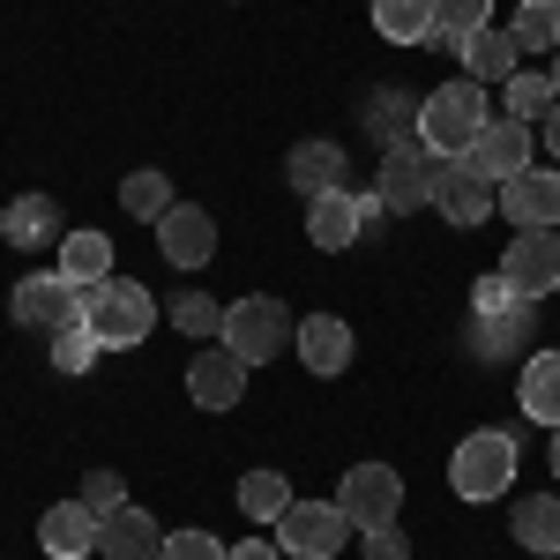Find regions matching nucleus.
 <instances>
[{
  "label": "nucleus",
  "instance_id": "4c0bfd02",
  "mask_svg": "<svg viewBox=\"0 0 560 560\" xmlns=\"http://www.w3.org/2000/svg\"><path fill=\"white\" fill-rule=\"evenodd\" d=\"M359 538H366V560H411L404 523H374V530H359Z\"/></svg>",
  "mask_w": 560,
  "mask_h": 560
},
{
  "label": "nucleus",
  "instance_id": "0eeeda50",
  "mask_svg": "<svg viewBox=\"0 0 560 560\" xmlns=\"http://www.w3.org/2000/svg\"><path fill=\"white\" fill-rule=\"evenodd\" d=\"M337 509L351 516V530L396 523L404 516V478H396V464H351L345 486H337Z\"/></svg>",
  "mask_w": 560,
  "mask_h": 560
},
{
  "label": "nucleus",
  "instance_id": "6ab92c4d",
  "mask_svg": "<svg viewBox=\"0 0 560 560\" xmlns=\"http://www.w3.org/2000/svg\"><path fill=\"white\" fill-rule=\"evenodd\" d=\"M0 240H8V247H52V240H68V232H60V202H52V195H15V202L0 210Z\"/></svg>",
  "mask_w": 560,
  "mask_h": 560
},
{
  "label": "nucleus",
  "instance_id": "f704fd0d",
  "mask_svg": "<svg viewBox=\"0 0 560 560\" xmlns=\"http://www.w3.org/2000/svg\"><path fill=\"white\" fill-rule=\"evenodd\" d=\"M232 546L224 538H210V530H165V546H158V560H224Z\"/></svg>",
  "mask_w": 560,
  "mask_h": 560
},
{
  "label": "nucleus",
  "instance_id": "58836bf2",
  "mask_svg": "<svg viewBox=\"0 0 560 560\" xmlns=\"http://www.w3.org/2000/svg\"><path fill=\"white\" fill-rule=\"evenodd\" d=\"M224 560H284V546H277V538H240Z\"/></svg>",
  "mask_w": 560,
  "mask_h": 560
},
{
  "label": "nucleus",
  "instance_id": "1a4fd4ad",
  "mask_svg": "<svg viewBox=\"0 0 560 560\" xmlns=\"http://www.w3.org/2000/svg\"><path fill=\"white\" fill-rule=\"evenodd\" d=\"M493 202H501V187H493L486 173H471L464 158H441V173H433V210L448 217L456 232L486 224V217H493Z\"/></svg>",
  "mask_w": 560,
  "mask_h": 560
},
{
  "label": "nucleus",
  "instance_id": "b1692460",
  "mask_svg": "<svg viewBox=\"0 0 560 560\" xmlns=\"http://www.w3.org/2000/svg\"><path fill=\"white\" fill-rule=\"evenodd\" d=\"M60 277H75V284H105V277H113V240H105V232H68V240H60Z\"/></svg>",
  "mask_w": 560,
  "mask_h": 560
},
{
  "label": "nucleus",
  "instance_id": "ea45409f",
  "mask_svg": "<svg viewBox=\"0 0 560 560\" xmlns=\"http://www.w3.org/2000/svg\"><path fill=\"white\" fill-rule=\"evenodd\" d=\"M546 150H553V165H560V113L546 120Z\"/></svg>",
  "mask_w": 560,
  "mask_h": 560
},
{
  "label": "nucleus",
  "instance_id": "aec40b11",
  "mask_svg": "<svg viewBox=\"0 0 560 560\" xmlns=\"http://www.w3.org/2000/svg\"><path fill=\"white\" fill-rule=\"evenodd\" d=\"M456 52H464V75H471V83H509V75L523 68V45L509 38L501 23H486V31H471V38L456 45Z\"/></svg>",
  "mask_w": 560,
  "mask_h": 560
},
{
  "label": "nucleus",
  "instance_id": "a19ab883",
  "mask_svg": "<svg viewBox=\"0 0 560 560\" xmlns=\"http://www.w3.org/2000/svg\"><path fill=\"white\" fill-rule=\"evenodd\" d=\"M546 75H553V97H560V52H553V68H546Z\"/></svg>",
  "mask_w": 560,
  "mask_h": 560
},
{
  "label": "nucleus",
  "instance_id": "dca6fc26",
  "mask_svg": "<svg viewBox=\"0 0 560 560\" xmlns=\"http://www.w3.org/2000/svg\"><path fill=\"white\" fill-rule=\"evenodd\" d=\"M292 351H300V366L314 374V382H329V374L351 366V322L345 314H306L300 337H292Z\"/></svg>",
  "mask_w": 560,
  "mask_h": 560
},
{
  "label": "nucleus",
  "instance_id": "f8f14e48",
  "mask_svg": "<svg viewBox=\"0 0 560 560\" xmlns=\"http://www.w3.org/2000/svg\"><path fill=\"white\" fill-rule=\"evenodd\" d=\"M501 277L516 284L523 300L560 292V232H516V240H509V255H501Z\"/></svg>",
  "mask_w": 560,
  "mask_h": 560
},
{
  "label": "nucleus",
  "instance_id": "c756f323",
  "mask_svg": "<svg viewBox=\"0 0 560 560\" xmlns=\"http://www.w3.org/2000/svg\"><path fill=\"white\" fill-rule=\"evenodd\" d=\"M120 210L135 217V224H158V217L173 210V179L158 173V165H142V173L120 179Z\"/></svg>",
  "mask_w": 560,
  "mask_h": 560
},
{
  "label": "nucleus",
  "instance_id": "2f4dec72",
  "mask_svg": "<svg viewBox=\"0 0 560 560\" xmlns=\"http://www.w3.org/2000/svg\"><path fill=\"white\" fill-rule=\"evenodd\" d=\"M509 38L523 52H560V8L553 0H523L516 15H509Z\"/></svg>",
  "mask_w": 560,
  "mask_h": 560
},
{
  "label": "nucleus",
  "instance_id": "39448f33",
  "mask_svg": "<svg viewBox=\"0 0 560 560\" xmlns=\"http://www.w3.org/2000/svg\"><path fill=\"white\" fill-rule=\"evenodd\" d=\"M8 314H15L23 329L60 337V329H75V322H83V284H75V277H60V269H31V277L8 292Z\"/></svg>",
  "mask_w": 560,
  "mask_h": 560
},
{
  "label": "nucleus",
  "instance_id": "4468645a",
  "mask_svg": "<svg viewBox=\"0 0 560 560\" xmlns=\"http://www.w3.org/2000/svg\"><path fill=\"white\" fill-rule=\"evenodd\" d=\"M187 396H195L202 411H232V404L247 396V359L224 351V345H202L195 366H187Z\"/></svg>",
  "mask_w": 560,
  "mask_h": 560
},
{
  "label": "nucleus",
  "instance_id": "e433bc0d",
  "mask_svg": "<svg viewBox=\"0 0 560 560\" xmlns=\"http://www.w3.org/2000/svg\"><path fill=\"white\" fill-rule=\"evenodd\" d=\"M509 306H523V292L493 269V277H478V292H471V314H509Z\"/></svg>",
  "mask_w": 560,
  "mask_h": 560
},
{
  "label": "nucleus",
  "instance_id": "2eb2a0df",
  "mask_svg": "<svg viewBox=\"0 0 560 560\" xmlns=\"http://www.w3.org/2000/svg\"><path fill=\"white\" fill-rule=\"evenodd\" d=\"M165 530L142 501H120L113 516H97V560H158Z\"/></svg>",
  "mask_w": 560,
  "mask_h": 560
},
{
  "label": "nucleus",
  "instance_id": "473e14b6",
  "mask_svg": "<svg viewBox=\"0 0 560 560\" xmlns=\"http://www.w3.org/2000/svg\"><path fill=\"white\" fill-rule=\"evenodd\" d=\"M173 322L195 337V345H217V337H224V306H217L210 292H179V300H173Z\"/></svg>",
  "mask_w": 560,
  "mask_h": 560
},
{
  "label": "nucleus",
  "instance_id": "72a5a7b5",
  "mask_svg": "<svg viewBox=\"0 0 560 560\" xmlns=\"http://www.w3.org/2000/svg\"><path fill=\"white\" fill-rule=\"evenodd\" d=\"M97 359H105V345H97V337H90L83 322H75V329H60V337H52V366H60V374H90V366H97Z\"/></svg>",
  "mask_w": 560,
  "mask_h": 560
},
{
  "label": "nucleus",
  "instance_id": "4be33fe9",
  "mask_svg": "<svg viewBox=\"0 0 560 560\" xmlns=\"http://www.w3.org/2000/svg\"><path fill=\"white\" fill-rule=\"evenodd\" d=\"M284 179H292L306 202H314V195L345 187V150H337V142H292V158H284Z\"/></svg>",
  "mask_w": 560,
  "mask_h": 560
},
{
  "label": "nucleus",
  "instance_id": "a211bd4d",
  "mask_svg": "<svg viewBox=\"0 0 560 560\" xmlns=\"http://www.w3.org/2000/svg\"><path fill=\"white\" fill-rule=\"evenodd\" d=\"M359 232H366V217H359V195H351V187H329V195L306 202V240H314L322 255H345Z\"/></svg>",
  "mask_w": 560,
  "mask_h": 560
},
{
  "label": "nucleus",
  "instance_id": "412c9836",
  "mask_svg": "<svg viewBox=\"0 0 560 560\" xmlns=\"http://www.w3.org/2000/svg\"><path fill=\"white\" fill-rule=\"evenodd\" d=\"M516 404H523V419H538V427H560V351H530V359H523Z\"/></svg>",
  "mask_w": 560,
  "mask_h": 560
},
{
  "label": "nucleus",
  "instance_id": "ddd939ff",
  "mask_svg": "<svg viewBox=\"0 0 560 560\" xmlns=\"http://www.w3.org/2000/svg\"><path fill=\"white\" fill-rule=\"evenodd\" d=\"M158 255L173 261V269H202L217 255V217L195 210V202H173V210L158 217Z\"/></svg>",
  "mask_w": 560,
  "mask_h": 560
},
{
  "label": "nucleus",
  "instance_id": "9b49d317",
  "mask_svg": "<svg viewBox=\"0 0 560 560\" xmlns=\"http://www.w3.org/2000/svg\"><path fill=\"white\" fill-rule=\"evenodd\" d=\"M501 217L516 232H560V165H530L501 187Z\"/></svg>",
  "mask_w": 560,
  "mask_h": 560
},
{
  "label": "nucleus",
  "instance_id": "f03ea898",
  "mask_svg": "<svg viewBox=\"0 0 560 560\" xmlns=\"http://www.w3.org/2000/svg\"><path fill=\"white\" fill-rule=\"evenodd\" d=\"M83 329L105 351H135V345H150V329H158V300L142 284H128V277H105V284L83 292Z\"/></svg>",
  "mask_w": 560,
  "mask_h": 560
},
{
  "label": "nucleus",
  "instance_id": "a878e982",
  "mask_svg": "<svg viewBox=\"0 0 560 560\" xmlns=\"http://www.w3.org/2000/svg\"><path fill=\"white\" fill-rule=\"evenodd\" d=\"M292 501H300V493H292V478H284V471H247V478H240V516H247V523H277Z\"/></svg>",
  "mask_w": 560,
  "mask_h": 560
},
{
  "label": "nucleus",
  "instance_id": "f3484780",
  "mask_svg": "<svg viewBox=\"0 0 560 560\" xmlns=\"http://www.w3.org/2000/svg\"><path fill=\"white\" fill-rule=\"evenodd\" d=\"M38 546H45V560H90L97 553V509L52 501V509L38 516Z\"/></svg>",
  "mask_w": 560,
  "mask_h": 560
},
{
  "label": "nucleus",
  "instance_id": "bb28decb",
  "mask_svg": "<svg viewBox=\"0 0 560 560\" xmlns=\"http://www.w3.org/2000/svg\"><path fill=\"white\" fill-rule=\"evenodd\" d=\"M501 97H509V120H523V128H538V120H553V113H560L553 75H530V68H516V75L501 83Z\"/></svg>",
  "mask_w": 560,
  "mask_h": 560
},
{
  "label": "nucleus",
  "instance_id": "6e6552de",
  "mask_svg": "<svg viewBox=\"0 0 560 560\" xmlns=\"http://www.w3.org/2000/svg\"><path fill=\"white\" fill-rule=\"evenodd\" d=\"M433 173H441V158H433L427 142H404V150H388V158H382V173H374V195L388 202V217L427 210V202H433Z\"/></svg>",
  "mask_w": 560,
  "mask_h": 560
},
{
  "label": "nucleus",
  "instance_id": "5701e85b",
  "mask_svg": "<svg viewBox=\"0 0 560 560\" xmlns=\"http://www.w3.org/2000/svg\"><path fill=\"white\" fill-rule=\"evenodd\" d=\"M509 530H516L523 553H560V493H523L516 516H509Z\"/></svg>",
  "mask_w": 560,
  "mask_h": 560
},
{
  "label": "nucleus",
  "instance_id": "c85d7f7f",
  "mask_svg": "<svg viewBox=\"0 0 560 560\" xmlns=\"http://www.w3.org/2000/svg\"><path fill=\"white\" fill-rule=\"evenodd\" d=\"M530 306L538 300L509 306V314H478V351H486V359H516V351L530 345Z\"/></svg>",
  "mask_w": 560,
  "mask_h": 560
},
{
  "label": "nucleus",
  "instance_id": "f257e3e1",
  "mask_svg": "<svg viewBox=\"0 0 560 560\" xmlns=\"http://www.w3.org/2000/svg\"><path fill=\"white\" fill-rule=\"evenodd\" d=\"M493 120V105H486V83H441L433 97H419V142H427L433 158H464L478 135Z\"/></svg>",
  "mask_w": 560,
  "mask_h": 560
},
{
  "label": "nucleus",
  "instance_id": "423d86ee",
  "mask_svg": "<svg viewBox=\"0 0 560 560\" xmlns=\"http://www.w3.org/2000/svg\"><path fill=\"white\" fill-rule=\"evenodd\" d=\"M351 538H359V530H351V516L337 501H292V509L277 516V546L292 560H337Z\"/></svg>",
  "mask_w": 560,
  "mask_h": 560
},
{
  "label": "nucleus",
  "instance_id": "20e7f679",
  "mask_svg": "<svg viewBox=\"0 0 560 560\" xmlns=\"http://www.w3.org/2000/svg\"><path fill=\"white\" fill-rule=\"evenodd\" d=\"M292 337H300V322L284 314V300H261V292H255V300L224 306V337H217V345L240 351L247 366H269L277 351H292Z\"/></svg>",
  "mask_w": 560,
  "mask_h": 560
},
{
  "label": "nucleus",
  "instance_id": "7ed1b4c3",
  "mask_svg": "<svg viewBox=\"0 0 560 560\" xmlns=\"http://www.w3.org/2000/svg\"><path fill=\"white\" fill-rule=\"evenodd\" d=\"M448 486H456V501H501L516 486V433L501 427L464 433L456 456H448Z\"/></svg>",
  "mask_w": 560,
  "mask_h": 560
},
{
  "label": "nucleus",
  "instance_id": "37998d69",
  "mask_svg": "<svg viewBox=\"0 0 560 560\" xmlns=\"http://www.w3.org/2000/svg\"><path fill=\"white\" fill-rule=\"evenodd\" d=\"M553 8H560V0H553Z\"/></svg>",
  "mask_w": 560,
  "mask_h": 560
},
{
  "label": "nucleus",
  "instance_id": "393cba45",
  "mask_svg": "<svg viewBox=\"0 0 560 560\" xmlns=\"http://www.w3.org/2000/svg\"><path fill=\"white\" fill-rule=\"evenodd\" d=\"M374 31L388 45H433V0H374Z\"/></svg>",
  "mask_w": 560,
  "mask_h": 560
},
{
  "label": "nucleus",
  "instance_id": "c9c22d12",
  "mask_svg": "<svg viewBox=\"0 0 560 560\" xmlns=\"http://www.w3.org/2000/svg\"><path fill=\"white\" fill-rule=\"evenodd\" d=\"M75 501H83V509H97V516H113V509L128 501V486H120V471H90Z\"/></svg>",
  "mask_w": 560,
  "mask_h": 560
},
{
  "label": "nucleus",
  "instance_id": "9d476101",
  "mask_svg": "<svg viewBox=\"0 0 560 560\" xmlns=\"http://www.w3.org/2000/svg\"><path fill=\"white\" fill-rule=\"evenodd\" d=\"M530 150H538V128H523V120H486V135H478L471 150H464V165L471 173H486L493 187H509L516 173H530Z\"/></svg>",
  "mask_w": 560,
  "mask_h": 560
},
{
  "label": "nucleus",
  "instance_id": "79ce46f5",
  "mask_svg": "<svg viewBox=\"0 0 560 560\" xmlns=\"http://www.w3.org/2000/svg\"><path fill=\"white\" fill-rule=\"evenodd\" d=\"M553 478H560V427H553Z\"/></svg>",
  "mask_w": 560,
  "mask_h": 560
},
{
  "label": "nucleus",
  "instance_id": "cd10ccee",
  "mask_svg": "<svg viewBox=\"0 0 560 560\" xmlns=\"http://www.w3.org/2000/svg\"><path fill=\"white\" fill-rule=\"evenodd\" d=\"M366 128L382 135L388 150H404V142H419V97H404V90H382V97L366 105Z\"/></svg>",
  "mask_w": 560,
  "mask_h": 560
},
{
  "label": "nucleus",
  "instance_id": "7c9ffc66",
  "mask_svg": "<svg viewBox=\"0 0 560 560\" xmlns=\"http://www.w3.org/2000/svg\"><path fill=\"white\" fill-rule=\"evenodd\" d=\"M486 23H493V0H433V45H448V52Z\"/></svg>",
  "mask_w": 560,
  "mask_h": 560
}]
</instances>
